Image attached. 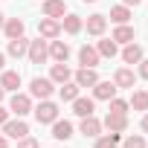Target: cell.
Wrapping results in <instances>:
<instances>
[{"label":"cell","mask_w":148,"mask_h":148,"mask_svg":"<svg viewBox=\"0 0 148 148\" xmlns=\"http://www.w3.org/2000/svg\"><path fill=\"white\" fill-rule=\"evenodd\" d=\"M32 113H35L38 125H52V122L58 119V105H55V102H49V99H41V105H38V108H32Z\"/></svg>","instance_id":"obj_1"},{"label":"cell","mask_w":148,"mask_h":148,"mask_svg":"<svg viewBox=\"0 0 148 148\" xmlns=\"http://www.w3.org/2000/svg\"><path fill=\"white\" fill-rule=\"evenodd\" d=\"M9 113H15V116H21V119H23L26 113H32V96L15 90V96L9 99Z\"/></svg>","instance_id":"obj_2"},{"label":"cell","mask_w":148,"mask_h":148,"mask_svg":"<svg viewBox=\"0 0 148 148\" xmlns=\"http://www.w3.org/2000/svg\"><path fill=\"white\" fill-rule=\"evenodd\" d=\"M52 90H55L52 79H41V76H35V79L29 82V96H32V99H49Z\"/></svg>","instance_id":"obj_3"},{"label":"cell","mask_w":148,"mask_h":148,"mask_svg":"<svg viewBox=\"0 0 148 148\" xmlns=\"http://www.w3.org/2000/svg\"><path fill=\"white\" fill-rule=\"evenodd\" d=\"M38 35H41L44 41H55V38L61 35V21H58V18H41V21H38Z\"/></svg>","instance_id":"obj_4"},{"label":"cell","mask_w":148,"mask_h":148,"mask_svg":"<svg viewBox=\"0 0 148 148\" xmlns=\"http://www.w3.org/2000/svg\"><path fill=\"white\" fill-rule=\"evenodd\" d=\"M26 55H29V61H32V64H44V61L49 58V47H47V41H44L41 35H38L35 41H29Z\"/></svg>","instance_id":"obj_5"},{"label":"cell","mask_w":148,"mask_h":148,"mask_svg":"<svg viewBox=\"0 0 148 148\" xmlns=\"http://www.w3.org/2000/svg\"><path fill=\"white\" fill-rule=\"evenodd\" d=\"M3 136H9V139H23V136H29V125L18 116V119H6L3 122Z\"/></svg>","instance_id":"obj_6"},{"label":"cell","mask_w":148,"mask_h":148,"mask_svg":"<svg viewBox=\"0 0 148 148\" xmlns=\"http://www.w3.org/2000/svg\"><path fill=\"white\" fill-rule=\"evenodd\" d=\"M102 128L116 131V134H125V131H128V113H110V110H108V116H105Z\"/></svg>","instance_id":"obj_7"},{"label":"cell","mask_w":148,"mask_h":148,"mask_svg":"<svg viewBox=\"0 0 148 148\" xmlns=\"http://www.w3.org/2000/svg\"><path fill=\"white\" fill-rule=\"evenodd\" d=\"M113 84H116L119 90H134V84H136L134 70H128V67H119V70L113 73Z\"/></svg>","instance_id":"obj_8"},{"label":"cell","mask_w":148,"mask_h":148,"mask_svg":"<svg viewBox=\"0 0 148 148\" xmlns=\"http://www.w3.org/2000/svg\"><path fill=\"white\" fill-rule=\"evenodd\" d=\"M49 79H52V84L73 82V70L67 67V61H55V64H52V70H49Z\"/></svg>","instance_id":"obj_9"},{"label":"cell","mask_w":148,"mask_h":148,"mask_svg":"<svg viewBox=\"0 0 148 148\" xmlns=\"http://www.w3.org/2000/svg\"><path fill=\"white\" fill-rule=\"evenodd\" d=\"M73 82H76L79 87H93V84L99 82V76H96V67H82L79 73H73Z\"/></svg>","instance_id":"obj_10"},{"label":"cell","mask_w":148,"mask_h":148,"mask_svg":"<svg viewBox=\"0 0 148 148\" xmlns=\"http://www.w3.org/2000/svg\"><path fill=\"white\" fill-rule=\"evenodd\" d=\"M99 61H102V55H99L96 47L84 44V47L79 49V64H82V67H99Z\"/></svg>","instance_id":"obj_11"},{"label":"cell","mask_w":148,"mask_h":148,"mask_svg":"<svg viewBox=\"0 0 148 148\" xmlns=\"http://www.w3.org/2000/svg\"><path fill=\"white\" fill-rule=\"evenodd\" d=\"M116 84L113 82H96L93 84V99H102V102H110L113 96H116Z\"/></svg>","instance_id":"obj_12"},{"label":"cell","mask_w":148,"mask_h":148,"mask_svg":"<svg viewBox=\"0 0 148 148\" xmlns=\"http://www.w3.org/2000/svg\"><path fill=\"white\" fill-rule=\"evenodd\" d=\"M79 131L84 134V136H90V139H96L99 134H102V122L90 113V116H82V125H79Z\"/></svg>","instance_id":"obj_13"},{"label":"cell","mask_w":148,"mask_h":148,"mask_svg":"<svg viewBox=\"0 0 148 148\" xmlns=\"http://www.w3.org/2000/svg\"><path fill=\"white\" fill-rule=\"evenodd\" d=\"M67 15V3L64 0H44V18H64Z\"/></svg>","instance_id":"obj_14"},{"label":"cell","mask_w":148,"mask_h":148,"mask_svg":"<svg viewBox=\"0 0 148 148\" xmlns=\"http://www.w3.org/2000/svg\"><path fill=\"white\" fill-rule=\"evenodd\" d=\"M84 26H87V35H96V38H99V35H105V29H108V18H105V15H90Z\"/></svg>","instance_id":"obj_15"},{"label":"cell","mask_w":148,"mask_h":148,"mask_svg":"<svg viewBox=\"0 0 148 148\" xmlns=\"http://www.w3.org/2000/svg\"><path fill=\"white\" fill-rule=\"evenodd\" d=\"M116 44H131V41H136V32H134V26H128V23H116V29H113V35H110Z\"/></svg>","instance_id":"obj_16"},{"label":"cell","mask_w":148,"mask_h":148,"mask_svg":"<svg viewBox=\"0 0 148 148\" xmlns=\"http://www.w3.org/2000/svg\"><path fill=\"white\" fill-rule=\"evenodd\" d=\"M61 29H64L67 35H79V32L84 29V21H82L79 15H64V18H61Z\"/></svg>","instance_id":"obj_17"},{"label":"cell","mask_w":148,"mask_h":148,"mask_svg":"<svg viewBox=\"0 0 148 148\" xmlns=\"http://www.w3.org/2000/svg\"><path fill=\"white\" fill-rule=\"evenodd\" d=\"M93 110H96V102L93 99H84V96L73 99V113H76V116H90Z\"/></svg>","instance_id":"obj_18"},{"label":"cell","mask_w":148,"mask_h":148,"mask_svg":"<svg viewBox=\"0 0 148 148\" xmlns=\"http://www.w3.org/2000/svg\"><path fill=\"white\" fill-rule=\"evenodd\" d=\"M49 58L52 61H67L70 58V44L67 41H49Z\"/></svg>","instance_id":"obj_19"},{"label":"cell","mask_w":148,"mask_h":148,"mask_svg":"<svg viewBox=\"0 0 148 148\" xmlns=\"http://www.w3.org/2000/svg\"><path fill=\"white\" fill-rule=\"evenodd\" d=\"M52 136L61 139V142H67V139L73 136V122H67V119H55V122H52Z\"/></svg>","instance_id":"obj_20"},{"label":"cell","mask_w":148,"mask_h":148,"mask_svg":"<svg viewBox=\"0 0 148 148\" xmlns=\"http://www.w3.org/2000/svg\"><path fill=\"white\" fill-rule=\"evenodd\" d=\"M0 87H3V90H18V87H21V73H18V70H3V76H0Z\"/></svg>","instance_id":"obj_21"},{"label":"cell","mask_w":148,"mask_h":148,"mask_svg":"<svg viewBox=\"0 0 148 148\" xmlns=\"http://www.w3.org/2000/svg\"><path fill=\"white\" fill-rule=\"evenodd\" d=\"M23 29H26V23L21 21V18H9L6 23H3V32H6V38L12 41V38H21L23 35Z\"/></svg>","instance_id":"obj_22"},{"label":"cell","mask_w":148,"mask_h":148,"mask_svg":"<svg viewBox=\"0 0 148 148\" xmlns=\"http://www.w3.org/2000/svg\"><path fill=\"white\" fill-rule=\"evenodd\" d=\"M26 49H29V41L21 35V38H12L9 41V47H6V52L12 55V58H23L26 55Z\"/></svg>","instance_id":"obj_23"},{"label":"cell","mask_w":148,"mask_h":148,"mask_svg":"<svg viewBox=\"0 0 148 148\" xmlns=\"http://www.w3.org/2000/svg\"><path fill=\"white\" fill-rule=\"evenodd\" d=\"M122 61H125V64H139V61H142V47L134 44V41L125 44V49H122Z\"/></svg>","instance_id":"obj_24"},{"label":"cell","mask_w":148,"mask_h":148,"mask_svg":"<svg viewBox=\"0 0 148 148\" xmlns=\"http://www.w3.org/2000/svg\"><path fill=\"white\" fill-rule=\"evenodd\" d=\"M96 49H99V55H102V58H113V55L119 52V44H116L113 38H105V41H99V47H96Z\"/></svg>","instance_id":"obj_25"},{"label":"cell","mask_w":148,"mask_h":148,"mask_svg":"<svg viewBox=\"0 0 148 148\" xmlns=\"http://www.w3.org/2000/svg\"><path fill=\"white\" fill-rule=\"evenodd\" d=\"M110 21L113 23H128L131 21V6H125V3L122 6H113L110 9Z\"/></svg>","instance_id":"obj_26"},{"label":"cell","mask_w":148,"mask_h":148,"mask_svg":"<svg viewBox=\"0 0 148 148\" xmlns=\"http://www.w3.org/2000/svg\"><path fill=\"white\" fill-rule=\"evenodd\" d=\"M128 105H131L134 110H148V93H145V90H134Z\"/></svg>","instance_id":"obj_27"},{"label":"cell","mask_w":148,"mask_h":148,"mask_svg":"<svg viewBox=\"0 0 148 148\" xmlns=\"http://www.w3.org/2000/svg\"><path fill=\"white\" fill-rule=\"evenodd\" d=\"M119 139H122V134L110 131V134H105V136H96V148H116Z\"/></svg>","instance_id":"obj_28"},{"label":"cell","mask_w":148,"mask_h":148,"mask_svg":"<svg viewBox=\"0 0 148 148\" xmlns=\"http://www.w3.org/2000/svg\"><path fill=\"white\" fill-rule=\"evenodd\" d=\"M79 90H82V87H79L76 82H64L61 90H58V93H61V102H73V99L79 96Z\"/></svg>","instance_id":"obj_29"},{"label":"cell","mask_w":148,"mask_h":148,"mask_svg":"<svg viewBox=\"0 0 148 148\" xmlns=\"http://www.w3.org/2000/svg\"><path fill=\"white\" fill-rule=\"evenodd\" d=\"M122 148H145V136L142 134H131L122 139Z\"/></svg>","instance_id":"obj_30"},{"label":"cell","mask_w":148,"mask_h":148,"mask_svg":"<svg viewBox=\"0 0 148 148\" xmlns=\"http://www.w3.org/2000/svg\"><path fill=\"white\" fill-rule=\"evenodd\" d=\"M108 105H110V113H128V110H131V105H128L125 99H116V96H113Z\"/></svg>","instance_id":"obj_31"},{"label":"cell","mask_w":148,"mask_h":148,"mask_svg":"<svg viewBox=\"0 0 148 148\" xmlns=\"http://www.w3.org/2000/svg\"><path fill=\"white\" fill-rule=\"evenodd\" d=\"M18 148H41V145H38V139H32V136H23V139H18Z\"/></svg>","instance_id":"obj_32"},{"label":"cell","mask_w":148,"mask_h":148,"mask_svg":"<svg viewBox=\"0 0 148 148\" xmlns=\"http://www.w3.org/2000/svg\"><path fill=\"white\" fill-rule=\"evenodd\" d=\"M139 76L148 82V58H142V61H139Z\"/></svg>","instance_id":"obj_33"},{"label":"cell","mask_w":148,"mask_h":148,"mask_svg":"<svg viewBox=\"0 0 148 148\" xmlns=\"http://www.w3.org/2000/svg\"><path fill=\"white\" fill-rule=\"evenodd\" d=\"M9 119V110H3V108H0V128H3V122Z\"/></svg>","instance_id":"obj_34"},{"label":"cell","mask_w":148,"mask_h":148,"mask_svg":"<svg viewBox=\"0 0 148 148\" xmlns=\"http://www.w3.org/2000/svg\"><path fill=\"white\" fill-rule=\"evenodd\" d=\"M122 3H125V6H139L142 0H122Z\"/></svg>","instance_id":"obj_35"},{"label":"cell","mask_w":148,"mask_h":148,"mask_svg":"<svg viewBox=\"0 0 148 148\" xmlns=\"http://www.w3.org/2000/svg\"><path fill=\"white\" fill-rule=\"evenodd\" d=\"M0 148H9V136H0Z\"/></svg>","instance_id":"obj_36"},{"label":"cell","mask_w":148,"mask_h":148,"mask_svg":"<svg viewBox=\"0 0 148 148\" xmlns=\"http://www.w3.org/2000/svg\"><path fill=\"white\" fill-rule=\"evenodd\" d=\"M142 131H145V134H148V113H145V116H142Z\"/></svg>","instance_id":"obj_37"},{"label":"cell","mask_w":148,"mask_h":148,"mask_svg":"<svg viewBox=\"0 0 148 148\" xmlns=\"http://www.w3.org/2000/svg\"><path fill=\"white\" fill-rule=\"evenodd\" d=\"M3 67H6V55L0 52V73H3Z\"/></svg>","instance_id":"obj_38"},{"label":"cell","mask_w":148,"mask_h":148,"mask_svg":"<svg viewBox=\"0 0 148 148\" xmlns=\"http://www.w3.org/2000/svg\"><path fill=\"white\" fill-rule=\"evenodd\" d=\"M3 23H6V15H3V12H0V29H3Z\"/></svg>","instance_id":"obj_39"},{"label":"cell","mask_w":148,"mask_h":148,"mask_svg":"<svg viewBox=\"0 0 148 148\" xmlns=\"http://www.w3.org/2000/svg\"><path fill=\"white\" fill-rule=\"evenodd\" d=\"M3 96H6V90H3V87H0V102H3Z\"/></svg>","instance_id":"obj_40"},{"label":"cell","mask_w":148,"mask_h":148,"mask_svg":"<svg viewBox=\"0 0 148 148\" xmlns=\"http://www.w3.org/2000/svg\"><path fill=\"white\" fill-rule=\"evenodd\" d=\"M82 3H96V0H82Z\"/></svg>","instance_id":"obj_41"}]
</instances>
